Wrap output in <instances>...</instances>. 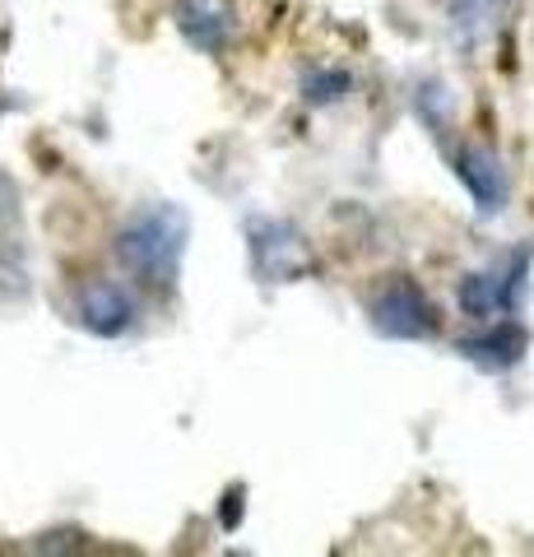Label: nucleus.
Masks as SVG:
<instances>
[{"mask_svg":"<svg viewBox=\"0 0 534 557\" xmlns=\"http://www.w3.org/2000/svg\"><path fill=\"white\" fill-rule=\"evenodd\" d=\"M182 251H186V214L172 205H149L140 209L122 237H116V256L122 265L149 288H172L182 270Z\"/></svg>","mask_w":534,"mask_h":557,"instance_id":"f257e3e1","label":"nucleus"},{"mask_svg":"<svg viewBox=\"0 0 534 557\" xmlns=\"http://www.w3.org/2000/svg\"><path fill=\"white\" fill-rule=\"evenodd\" d=\"M349 89H353V79H349V70H339V65H331V70H312V75L302 79V94L312 98V102H339Z\"/></svg>","mask_w":534,"mask_h":557,"instance_id":"9d476101","label":"nucleus"},{"mask_svg":"<svg viewBox=\"0 0 534 557\" xmlns=\"http://www.w3.org/2000/svg\"><path fill=\"white\" fill-rule=\"evenodd\" d=\"M511 302H516V278H502V274H493V270L464 274V284H460V307H464V317L493 321L497 311H511Z\"/></svg>","mask_w":534,"mask_h":557,"instance_id":"0eeeda50","label":"nucleus"},{"mask_svg":"<svg viewBox=\"0 0 534 557\" xmlns=\"http://www.w3.org/2000/svg\"><path fill=\"white\" fill-rule=\"evenodd\" d=\"M177 28L182 38L200 51H223L233 38V14L219 0H182L177 5Z\"/></svg>","mask_w":534,"mask_h":557,"instance_id":"423d86ee","label":"nucleus"},{"mask_svg":"<svg viewBox=\"0 0 534 557\" xmlns=\"http://www.w3.org/2000/svg\"><path fill=\"white\" fill-rule=\"evenodd\" d=\"M75 321L98 339H122L135 325V302H131V293L122 284L98 278V284H89L75 298Z\"/></svg>","mask_w":534,"mask_h":557,"instance_id":"20e7f679","label":"nucleus"},{"mask_svg":"<svg viewBox=\"0 0 534 557\" xmlns=\"http://www.w3.org/2000/svg\"><path fill=\"white\" fill-rule=\"evenodd\" d=\"M456 172H460V182L470 186V196H474V205L484 209V214H497V209L507 205V172H502V163H497L493 149H484V145L460 149L456 153Z\"/></svg>","mask_w":534,"mask_h":557,"instance_id":"39448f33","label":"nucleus"},{"mask_svg":"<svg viewBox=\"0 0 534 557\" xmlns=\"http://www.w3.org/2000/svg\"><path fill=\"white\" fill-rule=\"evenodd\" d=\"M460 354L470 358V362H479L484 372H507L511 362H521V354H525V335L516 325H493V330H484L479 339H464L460 344Z\"/></svg>","mask_w":534,"mask_h":557,"instance_id":"6e6552de","label":"nucleus"},{"mask_svg":"<svg viewBox=\"0 0 534 557\" xmlns=\"http://www.w3.org/2000/svg\"><path fill=\"white\" fill-rule=\"evenodd\" d=\"M502 10L507 0H451V28L460 33V42H479L497 28Z\"/></svg>","mask_w":534,"mask_h":557,"instance_id":"1a4fd4ad","label":"nucleus"},{"mask_svg":"<svg viewBox=\"0 0 534 557\" xmlns=\"http://www.w3.org/2000/svg\"><path fill=\"white\" fill-rule=\"evenodd\" d=\"M247 251H251V270L265 284H288V278L307 274V265H312V251H307L302 233L280 219H256L247 228Z\"/></svg>","mask_w":534,"mask_h":557,"instance_id":"f03ea898","label":"nucleus"},{"mask_svg":"<svg viewBox=\"0 0 534 557\" xmlns=\"http://www.w3.org/2000/svg\"><path fill=\"white\" fill-rule=\"evenodd\" d=\"M372 325L386 339H433L437 335V311L423 298L413 278H390L372 298Z\"/></svg>","mask_w":534,"mask_h":557,"instance_id":"7ed1b4c3","label":"nucleus"}]
</instances>
